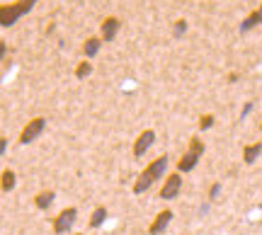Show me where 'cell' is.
Returning a JSON list of instances; mask_svg holds the SVG:
<instances>
[{"instance_id": "6da1fadb", "label": "cell", "mask_w": 262, "mask_h": 235, "mask_svg": "<svg viewBox=\"0 0 262 235\" xmlns=\"http://www.w3.org/2000/svg\"><path fill=\"white\" fill-rule=\"evenodd\" d=\"M165 170H168V155H160V158L150 160L148 165L143 168V172L139 175V179L134 182V194H143V192H148L158 179L165 177Z\"/></svg>"}, {"instance_id": "7a4b0ae2", "label": "cell", "mask_w": 262, "mask_h": 235, "mask_svg": "<svg viewBox=\"0 0 262 235\" xmlns=\"http://www.w3.org/2000/svg\"><path fill=\"white\" fill-rule=\"evenodd\" d=\"M37 3L39 0H15V3H8V5H0V27H12L19 17L32 12Z\"/></svg>"}, {"instance_id": "3957f363", "label": "cell", "mask_w": 262, "mask_h": 235, "mask_svg": "<svg viewBox=\"0 0 262 235\" xmlns=\"http://www.w3.org/2000/svg\"><path fill=\"white\" fill-rule=\"evenodd\" d=\"M204 155V141L202 138H189V146L187 151L182 153V158L178 160V172L182 175V172H192V170L196 168V162H199V158Z\"/></svg>"}, {"instance_id": "277c9868", "label": "cell", "mask_w": 262, "mask_h": 235, "mask_svg": "<svg viewBox=\"0 0 262 235\" xmlns=\"http://www.w3.org/2000/svg\"><path fill=\"white\" fill-rule=\"evenodd\" d=\"M44 129H47V119L44 116H34V119H29L27 124H25V129L19 131V143L22 146H29V143H34L44 133Z\"/></svg>"}, {"instance_id": "5b68a950", "label": "cell", "mask_w": 262, "mask_h": 235, "mask_svg": "<svg viewBox=\"0 0 262 235\" xmlns=\"http://www.w3.org/2000/svg\"><path fill=\"white\" fill-rule=\"evenodd\" d=\"M75 221H78V208H75V206L63 208V211L54 218V233H56V235L71 233V230H73V226H75Z\"/></svg>"}, {"instance_id": "8992f818", "label": "cell", "mask_w": 262, "mask_h": 235, "mask_svg": "<svg viewBox=\"0 0 262 235\" xmlns=\"http://www.w3.org/2000/svg\"><path fill=\"white\" fill-rule=\"evenodd\" d=\"M180 192H182V175L172 172L170 177H165L163 187H160V199L163 201H172V199H178Z\"/></svg>"}, {"instance_id": "52a82bcc", "label": "cell", "mask_w": 262, "mask_h": 235, "mask_svg": "<svg viewBox=\"0 0 262 235\" xmlns=\"http://www.w3.org/2000/svg\"><path fill=\"white\" fill-rule=\"evenodd\" d=\"M156 143V131L153 129H146V131L139 133V138L134 141V155L136 158H143L146 153H148V148Z\"/></svg>"}, {"instance_id": "ba28073f", "label": "cell", "mask_w": 262, "mask_h": 235, "mask_svg": "<svg viewBox=\"0 0 262 235\" xmlns=\"http://www.w3.org/2000/svg\"><path fill=\"white\" fill-rule=\"evenodd\" d=\"M175 218V214L170 211V208H163L158 216L150 221V226H148V233L150 235H163L165 230H168V226H170V221Z\"/></svg>"}, {"instance_id": "9c48e42d", "label": "cell", "mask_w": 262, "mask_h": 235, "mask_svg": "<svg viewBox=\"0 0 262 235\" xmlns=\"http://www.w3.org/2000/svg\"><path fill=\"white\" fill-rule=\"evenodd\" d=\"M119 17H104L102 22V34H100V39L102 41H112L114 37H117V32H119Z\"/></svg>"}, {"instance_id": "30bf717a", "label": "cell", "mask_w": 262, "mask_h": 235, "mask_svg": "<svg viewBox=\"0 0 262 235\" xmlns=\"http://www.w3.org/2000/svg\"><path fill=\"white\" fill-rule=\"evenodd\" d=\"M54 201H56V194H54L51 189H47V192H39L37 197H34V206H37L39 211H47Z\"/></svg>"}, {"instance_id": "8fae6325", "label": "cell", "mask_w": 262, "mask_h": 235, "mask_svg": "<svg viewBox=\"0 0 262 235\" xmlns=\"http://www.w3.org/2000/svg\"><path fill=\"white\" fill-rule=\"evenodd\" d=\"M15 184H17V175H15V170H3V175H0V189L8 194V192H12L15 189Z\"/></svg>"}, {"instance_id": "7c38bea8", "label": "cell", "mask_w": 262, "mask_h": 235, "mask_svg": "<svg viewBox=\"0 0 262 235\" xmlns=\"http://www.w3.org/2000/svg\"><path fill=\"white\" fill-rule=\"evenodd\" d=\"M100 46H102V39H100V37L85 39V44H83V54H85V58L97 56V54H100Z\"/></svg>"}, {"instance_id": "4fadbf2b", "label": "cell", "mask_w": 262, "mask_h": 235, "mask_svg": "<svg viewBox=\"0 0 262 235\" xmlns=\"http://www.w3.org/2000/svg\"><path fill=\"white\" fill-rule=\"evenodd\" d=\"M260 155H262V143H250V146L243 148V162H248V165H253Z\"/></svg>"}, {"instance_id": "5bb4252c", "label": "cell", "mask_w": 262, "mask_h": 235, "mask_svg": "<svg viewBox=\"0 0 262 235\" xmlns=\"http://www.w3.org/2000/svg\"><path fill=\"white\" fill-rule=\"evenodd\" d=\"M107 216H110V214H107V208H104V206H97L93 214H90V223H88V226H90V228L104 226V223H107Z\"/></svg>"}, {"instance_id": "9a60e30c", "label": "cell", "mask_w": 262, "mask_h": 235, "mask_svg": "<svg viewBox=\"0 0 262 235\" xmlns=\"http://www.w3.org/2000/svg\"><path fill=\"white\" fill-rule=\"evenodd\" d=\"M257 25H262V5H260L257 10H255L253 15H248V17L243 19V25H241V29H243V32H248V29L257 27Z\"/></svg>"}, {"instance_id": "2e32d148", "label": "cell", "mask_w": 262, "mask_h": 235, "mask_svg": "<svg viewBox=\"0 0 262 235\" xmlns=\"http://www.w3.org/2000/svg\"><path fill=\"white\" fill-rule=\"evenodd\" d=\"M90 76H93V63L85 58V61H80L78 68H75V78H78V80H85V78H90Z\"/></svg>"}, {"instance_id": "e0dca14e", "label": "cell", "mask_w": 262, "mask_h": 235, "mask_svg": "<svg viewBox=\"0 0 262 235\" xmlns=\"http://www.w3.org/2000/svg\"><path fill=\"white\" fill-rule=\"evenodd\" d=\"M211 126H214V116H211V114H204V116L199 119V129L206 131V129H211Z\"/></svg>"}, {"instance_id": "ac0fdd59", "label": "cell", "mask_w": 262, "mask_h": 235, "mask_svg": "<svg viewBox=\"0 0 262 235\" xmlns=\"http://www.w3.org/2000/svg\"><path fill=\"white\" fill-rule=\"evenodd\" d=\"M5 54H8V44H5V41L0 39V61L5 58Z\"/></svg>"}, {"instance_id": "d6986e66", "label": "cell", "mask_w": 262, "mask_h": 235, "mask_svg": "<svg viewBox=\"0 0 262 235\" xmlns=\"http://www.w3.org/2000/svg\"><path fill=\"white\" fill-rule=\"evenodd\" d=\"M8 148V138H0V158H3V153Z\"/></svg>"}, {"instance_id": "ffe728a7", "label": "cell", "mask_w": 262, "mask_h": 235, "mask_svg": "<svg viewBox=\"0 0 262 235\" xmlns=\"http://www.w3.org/2000/svg\"><path fill=\"white\" fill-rule=\"evenodd\" d=\"M219 189H221V187H219V184H214V187L209 189V199H214L216 194H219Z\"/></svg>"}, {"instance_id": "44dd1931", "label": "cell", "mask_w": 262, "mask_h": 235, "mask_svg": "<svg viewBox=\"0 0 262 235\" xmlns=\"http://www.w3.org/2000/svg\"><path fill=\"white\" fill-rule=\"evenodd\" d=\"M185 25H187V22H185V19H180V22H178V29H175V32H178V34H182V32H185Z\"/></svg>"}, {"instance_id": "7402d4cb", "label": "cell", "mask_w": 262, "mask_h": 235, "mask_svg": "<svg viewBox=\"0 0 262 235\" xmlns=\"http://www.w3.org/2000/svg\"><path fill=\"white\" fill-rule=\"evenodd\" d=\"M73 235H83V233H73Z\"/></svg>"}, {"instance_id": "603a6c76", "label": "cell", "mask_w": 262, "mask_h": 235, "mask_svg": "<svg viewBox=\"0 0 262 235\" xmlns=\"http://www.w3.org/2000/svg\"><path fill=\"white\" fill-rule=\"evenodd\" d=\"M260 129H262V124H260Z\"/></svg>"}]
</instances>
